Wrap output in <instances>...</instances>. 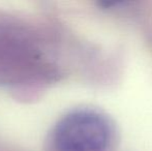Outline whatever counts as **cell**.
<instances>
[{"instance_id":"6da1fadb","label":"cell","mask_w":152,"mask_h":151,"mask_svg":"<svg viewBox=\"0 0 152 151\" xmlns=\"http://www.w3.org/2000/svg\"><path fill=\"white\" fill-rule=\"evenodd\" d=\"M111 137V124L104 115L77 110L57 123L53 142L57 151H107Z\"/></svg>"}]
</instances>
